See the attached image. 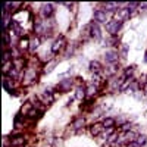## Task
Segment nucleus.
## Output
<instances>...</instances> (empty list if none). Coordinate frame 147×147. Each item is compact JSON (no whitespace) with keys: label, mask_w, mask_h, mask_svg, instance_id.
I'll list each match as a JSON object with an SVG mask.
<instances>
[{"label":"nucleus","mask_w":147,"mask_h":147,"mask_svg":"<svg viewBox=\"0 0 147 147\" xmlns=\"http://www.w3.org/2000/svg\"><path fill=\"white\" fill-rule=\"evenodd\" d=\"M136 140H137V134L134 131H127V132H121L116 144H129Z\"/></svg>","instance_id":"nucleus-1"},{"label":"nucleus","mask_w":147,"mask_h":147,"mask_svg":"<svg viewBox=\"0 0 147 147\" xmlns=\"http://www.w3.org/2000/svg\"><path fill=\"white\" fill-rule=\"evenodd\" d=\"M122 24H124V22H119V21H116V19L109 21V22L106 24V30H107V32H109L110 35H118V32H119L121 28H122Z\"/></svg>","instance_id":"nucleus-2"},{"label":"nucleus","mask_w":147,"mask_h":147,"mask_svg":"<svg viewBox=\"0 0 147 147\" xmlns=\"http://www.w3.org/2000/svg\"><path fill=\"white\" fill-rule=\"evenodd\" d=\"M107 21V12L105 9H96L93 13V22L96 24H106Z\"/></svg>","instance_id":"nucleus-3"},{"label":"nucleus","mask_w":147,"mask_h":147,"mask_svg":"<svg viewBox=\"0 0 147 147\" xmlns=\"http://www.w3.org/2000/svg\"><path fill=\"white\" fill-rule=\"evenodd\" d=\"M131 13H132V10H131V9H128V7H121V9L116 12V13H115V19L119 21V22L128 21L129 16H131Z\"/></svg>","instance_id":"nucleus-4"},{"label":"nucleus","mask_w":147,"mask_h":147,"mask_svg":"<svg viewBox=\"0 0 147 147\" xmlns=\"http://www.w3.org/2000/svg\"><path fill=\"white\" fill-rule=\"evenodd\" d=\"M65 43H66L65 37L63 35H59L57 38L53 41V44H52V53H59L65 47Z\"/></svg>","instance_id":"nucleus-5"},{"label":"nucleus","mask_w":147,"mask_h":147,"mask_svg":"<svg viewBox=\"0 0 147 147\" xmlns=\"http://www.w3.org/2000/svg\"><path fill=\"white\" fill-rule=\"evenodd\" d=\"M118 59H119V53L116 50H107L105 53V60L109 65H115L118 62Z\"/></svg>","instance_id":"nucleus-6"},{"label":"nucleus","mask_w":147,"mask_h":147,"mask_svg":"<svg viewBox=\"0 0 147 147\" xmlns=\"http://www.w3.org/2000/svg\"><path fill=\"white\" fill-rule=\"evenodd\" d=\"M53 13H55V6H53L52 3H44V5L41 6V16H43L44 19H49Z\"/></svg>","instance_id":"nucleus-7"},{"label":"nucleus","mask_w":147,"mask_h":147,"mask_svg":"<svg viewBox=\"0 0 147 147\" xmlns=\"http://www.w3.org/2000/svg\"><path fill=\"white\" fill-rule=\"evenodd\" d=\"M72 84H74L72 78H65V80H62V81H60V82L57 84V90L66 93V91H69V90H71Z\"/></svg>","instance_id":"nucleus-8"},{"label":"nucleus","mask_w":147,"mask_h":147,"mask_svg":"<svg viewBox=\"0 0 147 147\" xmlns=\"http://www.w3.org/2000/svg\"><path fill=\"white\" fill-rule=\"evenodd\" d=\"M90 35L94 37L96 40H100L102 38V31H100L99 24H96V22H91L90 24Z\"/></svg>","instance_id":"nucleus-9"},{"label":"nucleus","mask_w":147,"mask_h":147,"mask_svg":"<svg viewBox=\"0 0 147 147\" xmlns=\"http://www.w3.org/2000/svg\"><path fill=\"white\" fill-rule=\"evenodd\" d=\"M103 131H105L103 124H94V125H91V127H90V132L93 134L94 137H99V136H102Z\"/></svg>","instance_id":"nucleus-10"},{"label":"nucleus","mask_w":147,"mask_h":147,"mask_svg":"<svg viewBox=\"0 0 147 147\" xmlns=\"http://www.w3.org/2000/svg\"><path fill=\"white\" fill-rule=\"evenodd\" d=\"M88 68H90L91 72L97 74V75H100V72H102V65H100L99 60H91L90 65H88Z\"/></svg>","instance_id":"nucleus-11"},{"label":"nucleus","mask_w":147,"mask_h":147,"mask_svg":"<svg viewBox=\"0 0 147 147\" xmlns=\"http://www.w3.org/2000/svg\"><path fill=\"white\" fill-rule=\"evenodd\" d=\"M10 30H12V32H15L16 35H21V34L24 32V30H22V27L19 25L18 21H12V22H10ZM12 32H10V34H12Z\"/></svg>","instance_id":"nucleus-12"},{"label":"nucleus","mask_w":147,"mask_h":147,"mask_svg":"<svg viewBox=\"0 0 147 147\" xmlns=\"http://www.w3.org/2000/svg\"><path fill=\"white\" fill-rule=\"evenodd\" d=\"M35 69H32V68H30V69H27V72H25V84H31L34 80H35Z\"/></svg>","instance_id":"nucleus-13"},{"label":"nucleus","mask_w":147,"mask_h":147,"mask_svg":"<svg viewBox=\"0 0 147 147\" xmlns=\"http://www.w3.org/2000/svg\"><path fill=\"white\" fill-rule=\"evenodd\" d=\"M105 7H106V12H118L121 7H119V3H115V2H106L105 5H103Z\"/></svg>","instance_id":"nucleus-14"},{"label":"nucleus","mask_w":147,"mask_h":147,"mask_svg":"<svg viewBox=\"0 0 147 147\" xmlns=\"http://www.w3.org/2000/svg\"><path fill=\"white\" fill-rule=\"evenodd\" d=\"M38 47H40V38L38 37H34V38L30 40V52L31 53H34Z\"/></svg>","instance_id":"nucleus-15"},{"label":"nucleus","mask_w":147,"mask_h":147,"mask_svg":"<svg viewBox=\"0 0 147 147\" xmlns=\"http://www.w3.org/2000/svg\"><path fill=\"white\" fill-rule=\"evenodd\" d=\"M43 100H44V103H47V105L52 103V102L55 100L52 90H44V93H43Z\"/></svg>","instance_id":"nucleus-16"},{"label":"nucleus","mask_w":147,"mask_h":147,"mask_svg":"<svg viewBox=\"0 0 147 147\" xmlns=\"http://www.w3.org/2000/svg\"><path fill=\"white\" fill-rule=\"evenodd\" d=\"M115 122H116L115 118H105L102 124H103L105 129H109V128H113V127H115Z\"/></svg>","instance_id":"nucleus-17"},{"label":"nucleus","mask_w":147,"mask_h":147,"mask_svg":"<svg viewBox=\"0 0 147 147\" xmlns=\"http://www.w3.org/2000/svg\"><path fill=\"white\" fill-rule=\"evenodd\" d=\"M84 124H85V119L82 116H78L75 121H74V128H75V129H81L84 127Z\"/></svg>","instance_id":"nucleus-18"},{"label":"nucleus","mask_w":147,"mask_h":147,"mask_svg":"<svg viewBox=\"0 0 147 147\" xmlns=\"http://www.w3.org/2000/svg\"><path fill=\"white\" fill-rule=\"evenodd\" d=\"M105 72H106V75H109V77L115 75V74L118 72V66H116V63H115V65H109V66L105 69Z\"/></svg>","instance_id":"nucleus-19"},{"label":"nucleus","mask_w":147,"mask_h":147,"mask_svg":"<svg viewBox=\"0 0 147 147\" xmlns=\"http://www.w3.org/2000/svg\"><path fill=\"white\" fill-rule=\"evenodd\" d=\"M24 143H25V138H24V137H15V138L10 140V144L13 146V147H19V146H22Z\"/></svg>","instance_id":"nucleus-20"},{"label":"nucleus","mask_w":147,"mask_h":147,"mask_svg":"<svg viewBox=\"0 0 147 147\" xmlns=\"http://www.w3.org/2000/svg\"><path fill=\"white\" fill-rule=\"evenodd\" d=\"M9 81H10L9 78H6V77L3 78V87H5V90H6L7 93H10V94H12V91H13V85H10V82H9Z\"/></svg>","instance_id":"nucleus-21"},{"label":"nucleus","mask_w":147,"mask_h":147,"mask_svg":"<svg viewBox=\"0 0 147 147\" xmlns=\"http://www.w3.org/2000/svg\"><path fill=\"white\" fill-rule=\"evenodd\" d=\"M141 147H144L146 144H147V136H146V134H138V136H137V140H136Z\"/></svg>","instance_id":"nucleus-22"},{"label":"nucleus","mask_w":147,"mask_h":147,"mask_svg":"<svg viewBox=\"0 0 147 147\" xmlns=\"http://www.w3.org/2000/svg\"><path fill=\"white\" fill-rule=\"evenodd\" d=\"M96 91H97V85L96 84H90L87 87V96H93V94H96Z\"/></svg>","instance_id":"nucleus-23"},{"label":"nucleus","mask_w":147,"mask_h":147,"mask_svg":"<svg viewBox=\"0 0 147 147\" xmlns=\"http://www.w3.org/2000/svg\"><path fill=\"white\" fill-rule=\"evenodd\" d=\"M85 91H87L85 88H82V87H78V88H77V93H75V97H77V99H82V97H84L85 94H87Z\"/></svg>","instance_id":"nucleus-24"},{"label":"nucleus","mask_w":147,"mask_h":147,"mask_svg":"<svg viewBox=\"0 0 147 147\" xmlns=\"http://www.w3.org/2000/svg\"><path fill=\"white\" fill-rule=\"evenodd\" d=\"M55 66H56V60H52V62H50V63H49V65L46 66L44 72H46V74H50V72L53 71V68H55Z\"/></svg>","instance_id":"nucleus-25"},{"label":"nucleus","mask_w":147,"mask_h":147,"mask_svg":"<svg viewBox=\"0 0 147 147\" xmlns=\"http://www.w3.org/2000/svg\"><path fill=\"white\" fill-rule=\"evenodd\" d=\"M3 38H5V46L7 47V46H12L10 44V38H9V31L6 30V31H3Z\"/></svg>","instance_id":"nucleus-26"},{"label":"nucleus","mask_w":147,"mask_h":147,"mask_svg":"<svg viewBox=\"0 0 147 147\" xmlns=\"http://www.w3.org/2000/svg\"><path fill=\"white\" fill-rule=\"evenodd\" d=\"M127 53H128V46H127V44H124V46L121 47V56L125 59V57H127Z\"/></svg>","instance_id":"nucleus-27"},{"label":"nucleus","mask_w":147,"mask_h":147,"mask_svg":"<svg viewBox=\"0 0 147 147\" xmlns=\"http://www.w3.org/2000/svg\"><path fill=\"white\" fill-rule=\"evenodd\" d=\"M132 129V125L131 124H124L121 127V132H127V131H131Z\"/></svg>","instance_id":"nucleus-28"},{"label":"nucleus","mask_w":147,"mask_h":147,"mask_svg":"<svg viewBox=\"0 0 147 147\" xmlns=\"http://www.w3.org/2000/svg\"><path fill=\"white\" fill-rule=\"evenodd\" d=\"M127 147H141L137 141H132V143H129V144H127Z\"/></svg>","instance_id":"nucleus-29"},{"label":"nucleus","mask_w":147,"mask_h":147,"mask_svg":"<svg viewBox=\"0 0 147 147\" xmlns=\"http://www.w3.org/2000/svg\"><path fill=\"white\" fill-rule=\"evenodd\" d=\"M144 60H146V62H147V52H146V59H144Z\"/></svg>","instance_id":"nucleus-30"}]
</instances>
